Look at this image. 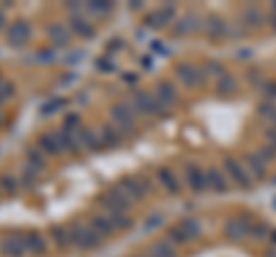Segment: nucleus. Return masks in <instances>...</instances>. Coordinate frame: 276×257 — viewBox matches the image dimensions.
<instances>
[{
  "mask_svg": "<svg viewBox=\"0 0 276 257\" xmlns=\"http://www.w3.org/2000/svg\"><path fill=\"white\" fill-rule=\"evenodd\" d=\"M186 177H189V184L193 191H203L205 188V179H203V173L196 168V165H189L186 168Z\"/></svg>",
  "mask_w": 276,
  "mask_h": 257,
  "instance_id": "16",
  "label": "nucleus"
},
{
  "mask_svg": "<svg viewBox=\"0 0 276 257\" xmlns=\"http://www.w3.org/2000/svg\"><path fill=\"white\" fill-rule=\"evenodd\" d=\"M0 250H3V255H21L25 250V246H23V241H16L14 237H7L0 243Z\"/></svg>",
  "mask_w": 276,
  "mask_h": 257,
  "instance_id": "14",
  "label": "nucleus"
},
{
  "mask_svg": "<svg viewBox=\"0 0 276 257\" xmlns=\"http://www.w3.org/2000/svg\"><path fill=\"white\" fill-rule=\"evenodd\" d=\"M46 35L51 37V41L53 44H58V46H65V44H69V32H67V28H65V23H51L49 28H46Z\"/></svg>",
  "mask_w": 276,
  "mask_h": 257,
  "instance_id": "7",
  "label": "nucleus"
},
{
  "mask_svg": "<svg viewBox=\"0 0 276 257\" xmlns=\"http://www.w3.org/2000/svg\"><path fill=\"white\" fill-rule=\"evenodd\" d=\"M152 252H154L156 257H175V248L168 241H156L154 246H152Z\"/></svg>",
  "mask_w": 276,
  "mask_h": 257,
  "instance_id": "19",
  "label": "nucleus"
},
{
  "mask_svg": "<svg viewBox=\"0 0 276 257\" xmlns=\"http://www.w3.org/2000/svg\"><path fill=\"white\" fill-rule=\"evenodd\" d=\"M71 28L78 32L83 39H90V37H95V28L90 25V21L81 19V16H71Z\"/></svg>",
  "mask_w": 276,
  "mask_h": 257,
  "instance_id": "11",
  "label": "nucleus"
},
{
  "mask_svg": "<svg viewBox=\"0 0 276 257\" xmlns=\"http://www.w3.org/2000/svg\"><path fill=\"white\" fill-rule=\"evenodd\" d=\"M177 76H180L182 80H184L186 85H201L203 83V74L193 67V64H189V62H182V64H177Z\"/></svg>",
  "mask_w": 276,
  "mask_h": 257,
  "instance_id": "5",
  "label": "nucleus"
},
{
  "mask_svg": "<svg viewBox=\"0 0 276 257\" xmlns=\"http://www.w3.org/2000/svg\"><path fill=\"white\" fill-rule=\"evenodd\" d=\"M226 165H228V173H232V177H235L237 182H246V175H244V170H242L240 165L235 163V161H230V158H228V161H226Z\"/></svg>",
  "mask_w": 276,
  "mask_h": 257,
  "instance_id": "28",
  "label": "nucleus"
},
{
  "mask_svg": "<svg viewBox=\"0 0 276 257\" xmlns=\"http://www.w3.org/2000/svg\"><path fill=\"white\" fill-rule=\"evenodd\" d=\"M147 25H150V28H164V25H166L164 10H159V12H152V14L147 16Z\"/></svg>",
  "mask_w": 276,
  "mask_h": 257,
  "instance_id": "24",
  "label": "nucleus"
},
{
  "mask_svg": "<svg viewBox=\"0 0 276 257\" xmlns=\"http://www.w3.org/2000/svg\"><path fill=\"white\" fill-rule=\"evenodd\" d=\"M90 228L95 230L97 234H101V237H108V234L115 230V228H113V223H110L108 218H104V216H92Z\"/></svg>",
  "mask_w": 276,
  "mask_h": 257,
  "instance_id": "12",
  "label": "nucleus"
},
{
  "mask_svg": "<svg viewBox=\"0 0 276 257\" xmlns=\"http://www.w3.org/2000/svg\"><path fill=\"white\" fill-rule=\"evenodd\" d=\"M60 140H62V149H67V152H71V154L78 152V145H76V140H74V136H71L69 128H62Z\"/></svg>",
  "mask_w": 276,
  "mask_h": 257,
  "instance_id": "20",
  "label": "nucleus"
},
{
  "mask_svg": "<svg viewBox=\"0 0 276 257\" xmlns=\"http://www.w3.org/2000/svg\"><path fill=\"white\" fill-rule=\"evenodd\" d=\"M177 228H180V232L184 234V239H186V241L201 234V225H198V221H196V218H184V221H182L180 225H177Z\"/></svg>",
  "mask_w": 276,
  "mask_h": 257,
  "instance_id": "13",
  "label": "nucleus"
},
{
  "mask_svg": "<svg viewBox=\"0 0 276 257\" xmlns=\"http://www.w3.org/2000/svg\"><path fill=\"white\" fill-rule=\"evenodd\" d=\"M86 10H90V12H97V14H108L110 10H113V3H88L86 5Z\"/></svg>",
  "mask_w": 276,
  "mask_h": 257,
  "instance_id": "27",
  "label": "nucleus"
},
{
  "mask_svg": "<svg viewBox=\"0 0 276 257\" xmlns=\"http://www.w3.org/2000/svg\"><path fill=\"white\" fill-rule=\"evenodd\" d=\"M3 21H5V16H3V12H0V28H3Z\"/></svg>",
  "mask_w": 276,
  "mask_h": 257,
  "instance_id": "34",
  "label": "nucleus"
},
{
  "mask_svg": "<svg viewBox=\"0 0 276 257\" xmlns=\"http://www.w3.org/2000/svg\"><path fill=\"white\" fill-rule=\"evenodd\" d=\"M207 30H210V35L214 32V37H216V35L221 32V30H223V25H221L219 19H210V25H207Z\"/></svg>",
  "mask_w": 276,
  "mask_h": 257,
  "instance_id": "32",
  "label": "nucleus"
},
{
  "mask_svg": "<svg viewBox=\"0 0 276 257\" xmlns=\"http://www.w3.org/2000/svg\"><path fill=\"white\" fill-rule=\"evenodd\" d=\"M113 119H115L120 131L131 134V128H134V113H129L125 106H113Z\"/></svg>",
  "mask_w": 276,
  "mask_h": 257,
  "instance_id": "4",
  "label": "nucleus"
},
{
  "mask_svg": "<svg viewBox=\"0 0 276 257\" xmlns=\"http://www.w3.org/2000/svg\"><path fill=\"white\" fill-rule=\"evenodd\" d=\"M99 200H101V204H104V207H108L113 213L127 211V209L131 207V204H129V198L125 195V191H122L120 186H110Z\"/></svg>",
  "mask_w": 276,
  "mask_h": 257,
  "instance_id": "1",
  "label": "nucleus"
},
{
  "mask_svg": "<svg viewBox=\"0 0 276 257\" xmlns=\"http://www.w3.org/2000/svg\"><path fill=\"white\" fill-rule=\"evenodd\" d=\"M120 143V131H115V128H110L106 126L104 131H101V145H117Z\"/></svg>",
  "mask_w": 276,
  "mask_h": 257,
  "instance_id": "21",
  "label": "nucleus"
},
{
  "mask_svg": "<svg viewBox=\"0 0 276 257\" xmlns=\"http://www.w3.org/2000/svg\"><path fill=\"white\" fill-rule=\"evenodd\" d=\"M156 99L164 101V104H171V101H175V90H173V85L168 83V80H161V83H159Z\"/></svg>",
  "mask_w": 276,
  "mask_h": 257,
  "instance_id": "17",
  "label": "nucleus"
},
{
  "mask_svg": "<svg viewBox=\"0 0 276 257\" xmlns=\"http://www.w3.org/2000/svg\"><path fill=\"white\" fill-rule=\"evenodd\" d=\"M76 122H78V117H76V115H69V117H67V122H65V124H67V126H65V128L74 126V124H76Z\"/></svg>",
  "mask_w": 276,
  "mask_h": 257,
  "instance_id": "33",
  "label": "nucleus"
},
{
  "mask_svg": "<svg viewBox=\"0 0 276 257\" xmlns=\"http://www.w3.org/2000/svg\"><path fill=\"white\" fill-rule=\"evenodd\" d=\"M60 106H62V101H60V99H53V101H49V106L44 104V108H42V110H44V115H53L55 110L60 108Z\"/></svg>",
  "mask_w": 276,
  "mask_h": 257,
  "instance_id": "31",
  "label": "nucleus"
},
{
  "mask_svg": "<svg viewBox=\"0 0 276 257\" xmlns=\"http://www.w3.org/2000/svg\"><path fill=\"white\" fill-rule=\"evenodd\" d=\"M28 158L32 161V168H35V170L44 168V158H42V152L37 147H28Z\"/></svg>",
  "mask_w": 276,
  "mask_h": 257,
  "instance_id": "23",
  "label": "nucleus"
},
{
  "mask_svg": "<svg viewBox=\"0 0 276 257\" xmlns=\"http://www.w3.org/2000/svg\"><path fill=\"white\" fill-rule=\"evenodd\" d=\"M117 186L125 193H129L131 198H143V195H145V186H141V182L136 177H122Z\"/></svg>",
  "mask_w": 276,
  "mask_h": 257,
  "instance_id": "8",
  "label": "nucleus"
},
{
  "mask_svg": "<svg viewBox=\"0 0 276 257\" xmlns=\"http://www.w3.org/2000/svg\"><path fill=\"white\" fill-rule=\"evenodd\" d=\"M51 234H53L55 239H58V246H67V232H65V228H62V225H53V228H51Z\"/></svg>",
  "mask_w": 276,
  "mask_h": 257,
  "instance_id": "29",
  "label": "nucleus"
},
{
  "mask_svg": "<svg viewBox=\"0 0 276 257\" xmlns=\"http://www.w3.org/2000/svg\"><path fill=\"white\" fill-rule=\"evenodd\" d=\"M28 39H30V25L25 21H14L7 30V41L12 46H23Z\"/></svg>",
  "mask_w": 276,
  "mask_h": 257,
  "instance_id": "3",
  "label": "nucleus"
},
{
  "mask_svg": "<svg viewBox=\"0 0 276 257\" xmlns=\"http://www.w3.org/2000/svg\"><path fill=\"white\" fill-rule=\"evenodd\" d=\"M134 104H136V110H138V113H152V110H156V101L152 99L147 92H136Z\"/></svg>",
  "mask_w": 276,
  "mask_h": 257,
  "instance_id": "10",
  "label": "nucleus"
},
{
  "mask_svg": "<svg viewBox=\"0 0 276 257\" xmlns=\"http://www.w3.org/2000/svg\"><path fill=\"white\" fill-rule=\"evenodd\" d=\"M156 177L161 179V184H164V186L168 188L171 193H177V191H180V186H177V179L173 177V173H171L168 168H159V170H156Z\"/></svg>",
  "mask_w": 276,
  "mask_h": 257,
  "instance_id": "15",
  "label": "nucleus"
},
{
  "mask_svg": "<svg viewBox=\"0 0 276 257\" xmlns=\"http://www.w3.org/2000/svg\"><path fill=\"white\" fill-rule=\"evenodd\" d=\"M32 165H28V168H25V173H23V184L25 186H32V184H35V179H37V173H32Z\"/></svg>",
  "mask_w": 276,
  "mask_h": 257,
  "instance_id": "30",
  "label": "nucleus"
},
{
  "mask_svg": "<svg viewBox=\"0 0 276 257\" xmlns=\"http://www.w3.org/2000/svg\"><path fill=\"white\" fill-rule=\"evenodd\" d=\"M110 223H113V228L127 230V228L131 225V218H127L125 213H110Z\"/></svg>",
  "mask_w": 276,
  "mask_h": 257,
  "instance_id": "25",
  "label": "nucleus"
},
{
  "mask_svg": "<svg viewBox=\"0 0 276 257\" xmlns=\"http://www.w3.org/2000/svg\"><path fill=\"white\" fill-rule=\"evenodd\" d=\"M40 145L44 149L42 152H49V154H60L62 152V140H60V134H53V131H46V134L40 136Z\"/></svg>",
  "mask_w": 276,
  "mask_h": 257,
  "instance_id": "6",
  "label": "nucleus"
},
{
  "mask_svg": "<svg viewBox=\"0 0 276 257\" xmlns=\"http://www.w3.org/2000/svg\"><path fill=\"white\" fill-rule=\"evenodd\" d=\"M78 138H81V143H86V147L90 149V152H97V149L101 147V136H97L92 128L81 126L78 128Z\"/></svg>",
  "mask_w": 276,
  "mask_h": 257,
  "instance_id": "9",
  "label": "nucleus"
},
{
  "mask_svg": "<svg viewBox=\"0 0 276 257\" xmlns=\"http://www.w3.org/2000/svg\"><path fill=\"white\" fill-rule=\"evenodd\" d=\"M0 186H3V191H7V193H16L14 177H12V175H7V173L0 175Z\"/></svg>",
  "mask_w": 276,
  "mask_h": 257,
  "instance_id": "26",
  "label": "nucleus"
},
{
  "mask_svg": "<svg viewBox=\"0 0 276 257\" xmlns=\"http://www.w3.org/2000/svg\"><path fill=\"white\" fill-rule=\"evenodd\" d=\"M25 246L30 248V250H35V252H44L46 250V241L42 239V234H37V232H30L28 237H25Z\"/></svg>",
  "mask_w": 276,
  "mask_h": 257,
  "instance_id": "18",
  "label": "nucleus"
},
{
  "mask_svg": "<svg viewBox=\"0 0 276 257\" xmlns=\"http://www.w3.org/2000/svg\"><path fill=\"white\" fill-rule=\"evenodd\" d=\"M207 177H210V184H214V186H212L214 191H221V193H223V191L228 188V186H226V179L221 177L219 170H210V173H207Z\"/></svg>",
  "mask_w": 276,
  "mask_h": 257,
  "instance_id": "22",
  "label": "nucleus"
},
{
  "mask_svg": "<svg viewBox=\"0 0 276 257\" xmlns=\"http://www.w3.org/2000/svg\"><path fill=\"white\" fill-rule=\"evenodd\" d=\"M71 239L76 241V246L81 248H95L99 243V234L90 228V225H83V223H71Z\"/></svg>",
  "mask_w": 276,
  "mask_h": 257,
  "instance_id": "2",
  "label": "nucleus"
}]
</instances>
